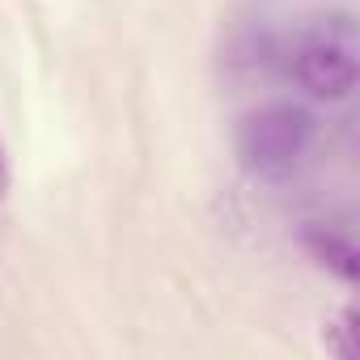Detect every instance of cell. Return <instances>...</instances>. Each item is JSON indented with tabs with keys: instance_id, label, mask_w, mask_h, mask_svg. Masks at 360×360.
<instances>
[{
	"instance_id": "1",
	"label": "cell",
	"mask_w": 360,
	"mask_h": 360,
	"mask_svg": "<svg viewBox=\"0 0 360 360\" xmlns=\"http://www.w3.org/2000/svg\"><path fill=\"white\" fill-rule=\"evenodd\" d=\"M314 136H318V123L305 106L271 102V106H259L242 119L238 161L246 165V174L263 178V183H284V178H292L305 165Z\"/></svg>"
},
{
	"instance_id": "4",
	"label": "cell",
	"mask_w": 360,
	"mask_h": 360,
	"mask_svg": "<svg viewBox=\"0 0 360 360\" xmlns=\"http://www.w3.org/2000/svg\"><path fill=\"white\" fill-rule=\"evenodd\" d=\"M356 309H343L339 322L326 330V352H335L339 360H356L360 356V326H356Z\"/></svg>"
},
{
	"instance_id": "5",
	"label": "cell",
	"mask_w": 360,
	"mask_h": 360,
	"mask_svg": "<svg viewBox=\"0 0 360 360\" xmlns=\"http://www.w3.org/2000/svg\"><path fill=\"white\" fill-rule=\"evenodd\" d=\"M9 191V161H5V148H0V200Z\"/></svg>"
},
{
	"instance_id": "2",
	"label": "cell",
	"mask_w": 360,
	"mask_h": 360,
	"mask_svg": "<svg viewBox=\"0 0 360 360\" xmlns=\"http://www.w3.org/2000/svg\"><path fill=\"white\" fill-rule=\"evenodd\" d=\"M356 56H360L356 26H352L347 13H335V18L318 22L297 43L292 72H297L301 89H309L314 98L339 102V98H347L356 89Z\"/></svg>"
},
{
	"instance_id": "3",
	"label": "cell",
	"mask_w": 360,
	"mask_h": 360,
	"mask_svg": "<svg viewBox=\"0 0 360 360\" xmlns=\"http://www.w3.org/2000/svg\"><path fill=\"white\" fill-rule=\"evenodd\" d=\"M301 242H305V250L322 263V267H330L339 280H356L360 276V255H356V246L343 238V233H335V229H326V225H309L305 233H301Z\"/></svg>"
}]
</instances>
